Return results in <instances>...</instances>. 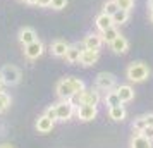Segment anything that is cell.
<instances>
[{"label": "cell", "mask_w": 153, "mask_h": 148, "mask_svg": "<svg viewBox=\"0 0 153 148\" xmlns=\"http://www.w3.org/2000/svg\"><path fill=\"white\" fill-rule=\"evenodd\" d=\"M126 78L131 83H143L150 78V67L145 62H131L126 69Z\"/></svg>", "instance_id": "6da1fadb"}, {"label": "cell", "mask_w": 153, "mask_h": 148, "mask_svg": "<svg viewBox=\"0 0 153 148\" xmlns=\"http://www.w3.org/2000/svg\"><path fill=\"white\" fill-rule=\"evenodd\" d=\"M0 78H2L5 86H16L21 81V71L16 65H12V64H5L0 69Z\"/></svg>", "instance_id": "7a4b0ae2"}, {"label": "cell", "mask_w": 153, "mask_h": 148, "mask_svg": "<svg viewBox=\"0 0 153 148\" xmlns=\"http://www.w3.org/2000/svg\"><path fill=\"white\" fill-rule=\"evenodd\" d=\"M72 102L77 105H98L100 103V93L97 90H86L84 88L81 93H77L72 98Z\"/></svg>", "instance_id": "3957f363"}, {"label": "cell", "mask_w": 153, "mask_h": 148, "mask_svg": "<svg viewBox=\"0 0 153 148\" xmlns=\"http://www.w3.org/2000/svg\"><path fill=\"white\" fill-rule=\"evenodd\" d=\"M115 85H117V78L112 72H100L95 78V86L97 90H102V91H110L115 88Z\"/></svg>", "instance_id": "277c9868"}, {"label": "cell", "mask_w": 153, "mask_h": 148, "mask_svg": "<svg viewBox=\"0 0 153 148\" xmlns=\"http://www.w3.org/2000/svg\"><path fill=\"white\" fill-rule=\"evenodd\" d=\"M57 107V120H69L72 117V114L76 112V103L72 100H62L60 103H55Z\"/></svg>", "instance_id": "5b68a950"}, {"label": "cell", "mask_w": 153, "mask_h": 148, "mask_svg": "<svg viewBox=\"0 0 153 148\" xmlns=\"http://www.w3.org/2000/svg\"><path fill=\"white\" fill-rule=\"evenodd\" d=\"M55 91H57V97L60 100H72L76 97V91H74V88L71 85L69 78H64L60 79L55 86Z\"/></svg>", "instance_id": "8992f818"}, {"label": "cell", "mask_w": 153, "mask_h": 148, "mask_svg": "<svg viewBox=\"0 0 153 148\" xmlns=\"http://www.w3.org/2000/svg\"><path fill=\"white\" fill-rule=\"evenodd\" d=\"M76 115L79 120L83 122H90L98 115V109L97 105H77L76 107Z\"/></svg>", "instance_id": "52a82bcc"}, {"label": "cell", "mask_w": 153, "mask_h": 148, "mask_svg": "<svg viewBox=\"0 0 153 148\" xmlns=\"http://www.w3.org/2000/svg\"><path fill=\"white\" fill-rule=\"evenodd\" d=\"M43 52H45V45H43L40 40H36V42L29 43L24 47V57L29 59V60H36V59H40L43 55Z\"/></svg>", "instance_id": "ba28073f"}, {"label": "cell", "mask_w": 153, "mask_h": 148, "mask_svg": "<svg viewBox=\"0 0 153 148\" xmlns=\"http://www.w3.org/2000/svg\"><path fill=\"white\" fill-rule=\"evenodd\" d=\"M98 57H100V52L98 50H91V48H84L81 52V59H79V64L84 65V67H90V65H95L98 62Z\"/></svg>", "instance_id": "9c48e42d"}, {"label": "cell", "mask_w": 153, "mask_h": 148, "mask_svg": "<svg viewBox=\"0 0 153 148\" xmlns=\"http://www.w3.org/2000/svg\"><path fill=\"white\" fill-rule=\"evenodd\" d=\"M53 126H55V120H52L50 117H47L45 114H43V115H40V117L36 119V124H35L36 131H38L40 134L50 133V131L53 129Z\"/></svg>", "instance_id": "30bf717a"}, {"label": "cell", "mask_w": 153, "mask_h": 148, "mask_svg": "<svg viewBox=\"0 0 153 148\" xmlns=\"http://www.w3.org/2000/svg\"><path fill=\"white\" fill-rule=\"evenodd\" d=\"M36 40H38V35H36V31L33 28L24 26V28L19 29V42L22 43V47H26V45L36 42Z\"/></svg>", "instance_id": "8fae6325"}, {"label": "cell", "mask_w": 153, "mask_h": 148, "mask_svg": "<svg viewBox=\"0 0 153 148\" xmlns=\"http://www.w3.org/2000/svg\"><path fill=\"white\" fill-rule=\"evenodd\" d=\"M83 45H84V48L100 50V47L103 45V38H102V35H98V33H90L83 40Z\"/></svg>", "instance_id": "7c38bea8"}, {"label": "cell", "mask_w": 153, "mask_h": 148, "mask_svg": "<svg viewBox=\"0 0 153 148\" xmlns=\"http://www.w3.org/2000/svg\"><path fill=\"white\" fill-rule=\"evenodd\" d=\"M110 48L114 54H126L127 48H129V42H127V38L122 35H119L114 42L110 43Z\"/></svg>", "instance_id": "4fadbf2b"}, {"label": "cell", "mask_w": 153, "mask_h": 148, "mask_svg": "<svg viewBox=\"0 0 153 148\" xmlns=\"http://www.w3.org/2000/svg\"><path fill=\"white\" fill-rule=\"evenodd\" d=\"M117 95H119V98H120V102L122 103H127V102H131L132 98H134V88L129 85H120L117 86Z\"/></svg>", "instance_id": "5bb4252c"}, {"label": "cell", "mask_w": 153, "mask_h": 148, "mask_svg": "<svg viewBox=\"0 0 153 148\" xmlns=\"http://www.w3.org/2000/svg\"><path fill=\"white\" fill-rule=\"evenodd\" d=\"M69 48V43L64 42V40H55V42L50 45V52L53 57H65V52Z\"/></svg>", "instance_id": "9a60e30c"}, {"label": "cell", "mask_w": 153, "mask_h": 148, "mask_svg": "<svg viewBox=\"0 0 153 148\" xmlns=\"http://www.w3.org/2000/svg\"><path fill=\"white\" fill-rule=\"evenodd\" d=\"M131 148H153L152 140H148L141 133H134V136L131 138Z\"/></svg>", "instance_id": "2e32d148"}, {"label": "cell", "mask_w": 153, "mask_h": 148, "mask_svg": "<svg viewBox=\"0 0 153 148\" xmlns=\"http://www.w3.org/2000/svg\"><path fill=\"white\" fill-rule=\"evenodd\" d=\"M81 52H83V50L79 48V45H69V48H67V52H65V60H67L69 64L79 62Z\"/></svg>", "instance_id": "e0dca14e"}, {"label": "cell", "mask_w": 153, "mask_h": 148, "mask_svg": "<svg viewBox=\"0 0 153 148\" xmlns=\"http://www.w3.org/2000/svg\"><path fill=\"white\" fill-rule=\"evenodd\" d=\"M127 115V110L124 109V105H117V107H110L108 109V117L115 122H120V120L126 119Z\"/></svg>", "instance_id": "ac0fdd59"}, {"label": "cell", "mask_w": 153, "mask_h": 148, "mask_svg": "<svg viewBox=\"0 0 153 148\" xmlns=\"http://www.w3.org/2000/svg\"><path fill=\"white\" fill-rule=\"evenodd\" d=\"M95 24H97V28L100 29V31H105L107 28H110V26H114V21H112V16L105 14V12H102V14L97 16V19H95Z\"/></svg>", "instance_id": "d6986e66"}, {"label": "cell", "mask_w": 153, "mask_h": 148, "mask_svg": "<svg viewBox=\"0 0 153 148\" xmlns=\"http://www.w3.org/2000/svg\"><path fill=\"white\" fill-rule=\"evenodd\" d=\"M103 102H105V105L108 107V109H110V107L122 105V102H120V98H119V95H117V91H115V90H110V91H107V95H105Z\"/></svg>", "instance_id": "ffe728a7"}, {"label": "cell", "mask_w": 153, "mask_h": 148, "mask_svg": "<svg viewBox=\"0 0 153 148\" xmlns=\"http://www.w3.org/2000/svg\"><path fill=\"white\" fill-rule=\"evenodd\" d=\"M119 35H120V33L117 31V28H115V26H110V28H107L105 31H102V38H103V43H108V45H110V43L114 42V40H115Z\"/></svg>", "instance_id": "44dd1931"}, {"label": "cell", "mask_w": 153, "mask_h": 148, "mask_svg": "<svg viewBox=\"0 0 153 148\" xmlns=\"http://www.w3.org/2000/svg\"><path fill=\"white\" fill-rule=\"evenodd\" d=\"M127 19H129V10H124V9H119L117 12L112 16L114 24H124V22H127Z\"/></svg>", "instance_id": "7402d4cb"}, {"label": "cell", "mask_w": 153, "mask_h": 148, "mask_svg": "<svg viewBox=\"0 0 153 148\" xmlns=\"http://www.w3.org/2000/svg\"><path fill=\"white\" fill-rule=\"evenodd\" d=\"M69 78V81H71V85H72V88H74V91H76V95L77 93H81L86 88V85H84V81L83 79H79V78H74V76H67Z\"/></svg>", "instance_id": "603a6c76"}, {"label": "cell", "mask_w": 153, "mask_h": 148, "mask_svg": "<svg viewBox=\"0 0 153 148\" xmlns=\"http://www.w3.org/2000/svg\"><path fill=\"white\" fill-rule=\"evenodd\" d=\"M117 10H119V5H117V2H115V0H107V2L103 4V12H105V14L114 16Z\"/></svg>", "instance_id": "cb8c5ba5"}, {"label": "cell", "mask_w": 153, "mask_h": 148, "mask_svg": "<svg viewBox=\"0 0 153 148\" xmlns=\"http://www.w3.org/2000/svg\"><path fill=\"white\" fill-rule=\"evenodd\" d=\"M145 127H148V124H146V119L145 115H138L136 119H134V122H132V129L136 131V133H141Z\"/></svg>", "instance_id": "d4e9b609"}, {"label": "cell", "mask_w": 153, "mask_h": 148, "mask_svg": "<svg viewBox=\"0 0 153 148\" xmlns=\"http://www.w3.org/2000/svg\"><path fill=\"white\" fill-rule=\"evenodd\" d=\"M10 102H12V100H10V97H9L7 93L0 91V114L5 112L9 107H10Z\"/></svg>", "instance_id": "484cf974"}, {"label": "cell", "mask_w": 153, "mask_h": 148, "mask_svg": "<svg viewBox=\"0 0 153 148\" xmlns=\"http://www.w3.org/2000/svg\"><path fill=\"white\" fill-rule=\"evenodd\" d=\"M117 2L119 9H124V10H131L134 7V0H115Z\"/></svg>", "instance_id": "4316f807"}, {"label": "cell", "mask_w": 153, "mask_h": 148, "mask_svg": "<svg viewBox=\"0 0 153 148\" xmlns=\"http://www.w3.org/2000/svg\"><path fill=\"white\" fill-rule=\"evenodd\" d=\"M67 2H69V0H52L50 7L53 9V10H62V9H65Z\"/></svg>", "instance_id": "83f0119b"}, {"label": "cell", "mask_w": 153, "mask_h": 148, "mask_svg": "<svg viewBox=\"0 0 153 148\" xmlns=\"http://www.w3.org/2000/svg\"><path fill=\"white\" fill-rule=\"evenodd\" d=\"M45 115H47V117H50L52 120H55V122H57V107H55V105L47 107V110H45Z\"/></svg>", "instance_id": "f1b7e54d"}, {"label": "cell", "mask_w": 153, "mask_h": 148, "mask_svg": "<svg viewBox=\"0 0 153 148\" xmlns=\"http://www.w3.org/2000/svg\"><path fill=\"white\" fill-rule=\"evenodd\" d=\"M141 134H145L148 140H152L153 141V126H148V127H145L143 131H141Z\"/></svg>", "instance_id": "f546056e"}, {"label": "cell", "mask_w": 153, "mask_h": 148, "mask_svg": "<svg viewBox=\"0 0 153 148\" xmlns=\"http://www.w3.org/2000/svg\"><path fill=\"white\" fill-rule=\"evenodd\" d=\"M50 4H52V0H38L36 2V5H40V7H50Z\"/></svg>", "instance_id": "4dcf8cb0"}, {"label": "cell", "mask_w": 153, "mask_h": 148, "mask_svg": "<svg viewBox=\"0 0 153 148\" xmlns=\"http://www.w3.org/2000/svg\"><path fill=\"white\" fill-rule=\"evenodd\" d=\"M0 148H14V147H12L10 143H2V145H0Z\"/></svg>", "instance_id": "1f68e13d"}, {"label": "cell", "mask_w": 153, "mask_h": 148, "mask_svg": "<svg viewBox=\"0 0 153 148\" xmlns=\"http://www.w3.org/2000/svg\"><path fill=\"white\" fill-rule=\"evenodd\" d=\"M148 7H150V10H153V0H148Z\"/></svg>", "instance_id": "d6a6232c"}, {"label": "cell", "mask_w": 153, "mask_h": 148, "mask_svg": "<svg viewBox=\"0 0 153 148\" xmlns=\"http://www.w3.org/2000/svg\"><path fill=\"white\" fill-rule=\"evenodd\" d=\"M36 2H38V0H28L26 4H31V5H36Z\"/></svg>", "instance_id": "836d02e7"}, {"label": "cell", "mask_w": 153, "mask_h": 148, "mask_svg": "<svg viewBox=\"0 0 153 148\" xmlns=\"http://www.w3.org/2000/svg\"><path fill=\"white\" fill-rule=\"evenodd\" d=\"M150 19H152V22H153V10H150Z\"/></svg>", "instance_id": "e575fe53"}, {"label": "cell", "mask_w": 153, "mask_h": 148, "mask_svg": "<svg viewBox=\"0 0 153 148\" xmlns=\"http://www.w3.org/2000/svg\"><path fill=\"white\" fill-rule=\"evenodd\" d=\"M2 86H4V81H2V78H0V90H2Z\"/></svg>", "instance_id": "d590c367"}, {"label": "cell", "mask_w": 153, "mask_h": 148, "mask_svg": "<svg viewBox=\"0 0 153 148\" xmlns=\"http://www.w3.org/2000/svg\"><path fill=\"white\" fill-rule=\"evenodd\" d=\"M21 2H28V0H21Z\"/></svg>", "instance_id": "8d00e7d4"}]
</instances>
